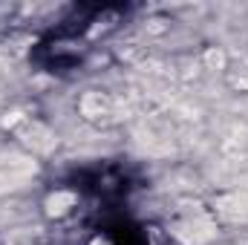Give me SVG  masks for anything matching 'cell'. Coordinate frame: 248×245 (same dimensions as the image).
<instances>
[{
	"instance_id": "1",
	"label": "cell",
	"mask_w": 248,
	"mask_h": 245,
	"mask_svg": "<svg viewBox=\"0 0 248 245\" xmlns=\"http://www.w3.org/2000/svg\"><path fill=\"white\" fill-rule=\"evenodd\" d=\"M173 234H176L179 243L185 245H208L217 240V225H214V219L208 214L196 211V214H190V216L179 219L173 225Z\"/></svg>"
},
{
	"instance_id": "2",
	"label": "cell",
	"mask_w": 248,
	"mask_h": 245,
	"mask_svg": "<svg viewBox=\"0 0 248 245\" xmlns=\"http://www.w3.org/2000/svg\"><path fill=\"white\" fill-rule=\"evenodd\" d=\"M35 176V159L20 153H0V190L17 187Z\"/></svg>"
},
{
	"instance_id": "3",
	"label": "cell",
	"mask_w": 248,
	"mask_h": 245,
	"mask_svg": "<svg viewBox=\"0 0 248 245\" xmlns=\"http://www.w3.org/2000/svg\"><path fill=\"white\" fill-rule=\"evenodd\" d=\"M81 113H84L87 122H95V124H101V122L107 124L119 116L116 113V98L107 95V92H98V90H93V92H87L81 98Z\"/></svg>"
},
{
	"instance_id": "4",
	"label": "cell",
	"mask_w": 248,
	"mask_h": 245,
	"mask_svg": "<svg viewBox=\"0 0 248 245\" xmlns=\"http://www.w3.org/2000/svg\"><path fill=\"white\" fill-rule=\"evenodd\" d=\"M20 138H23L32 150H41V153L52 150V144H55V136H52L41 122H26L23 130H20Z\"/></svg>"
},
{
	"instance_id": "5",
	"label": "cell",
	"mask_w": 248,
	"mask_h": 245,
	"mask_svg": "<svg viewBox=\"0 0 248 245\" xmlns=\"http://www.w3.org/2000/svg\"><path fill=\"white\" fill-rule=\"evenodd\" d=\"M217 211L225 216V219H231V222H246L248 219V190L246 193H231V196H225V199H219L217 202Z\"/></svg>"
}]
</instances>
